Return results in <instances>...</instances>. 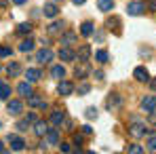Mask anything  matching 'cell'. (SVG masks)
Returning <instances> with one entry per match:
<instances>
[{
  "label": "cell",
  "mask_w": 156,
  "mask_h": 154,
  "mask_svg": "<svg viewBox=\"0 0 156 154\" xmlns=\"http://www.w3.org/2000/svg\"><path fill=\"white\" fill-rule=\"evenodd\" d=\"M6 110H9V114L17 116V114L23 112V103L19 102V99H6Z\"/></svg>",
  "instance_id": "obj_4"
},
{
  "label": "cell",
  "mask_w": 156,
  "mask_h": 154,
  "mask_svg": "<svg viewBox=\"0 0 156 154\" xmlns=\"http://www.w3.org/2000/svg\"><path fill=\"white\" fill-rule=\"evenodd\" d=\"M127 152H131V154H141V152H144V148H141V146H137V144H131V146H127Z\"/></svg>",
  "instance_id": "obj_31"
},
{
  "label": "cell",
  "mask_w": 156,
  "mask_h": 154,
  "mask_svg": "<svg viewBox=\"0 0 156 154\" xmlns=\"http://www.w3.org/2000/svg\"><path fill=\"white\" fill-rule=\"evenodd\" d=\"M0 70H2V68H0Z\"/></svg>",
  "instance_id": "obj_48"
},
{
  "label": "cell",
  "mask_w": 156,
  "mask_h": 154,
  "mask_svg": "<svg viewBox=\"0 0 156 154\" xmlns=\"http://www.w3.org/2000/svg\"><path fill=\"white\" fill-rule=\"evenodd\" d=\"M9 144H11V150H15V152H21L26 148V141L19 135H9Z\"/></svg>",
  "instance_id": "obj_6"
},
{
  "label": "cell",
  "mask_w": 156,
  "mask_h": 154,
  "mask_svg": "<svg viewBox=\"0 0 156 154\" xmlns=\"http://www.w3.org/2000/svg\"><path fill=\"white\" fill-rule=\"evenodd\" d=\"M0 84H2V82H0Z\"/></svg>",
  "instance_id": "obj_49"
},
{
  "label": "cell",
  "mask_w": 156,
  "mask_h": 154,
  "mask_svg": "<svg viewBox=\"0 0 156 154\" xmlns=\"http://www.w3.org/2000/svg\"><path fill=\"white\" fill-rule=\"evenodd\" d=\"M40 76H42V74H40V70H36V68H30V70L26 72L27 82H38V80H40Z\"/></svg>",
  "instance_id": "obj_16"
},
{
  "label": "cell",
  "mask_w": 156,
  "mask_h": 154,
  "mask_svg": "<svg viewBox=\"0 0 156 154\" xmlns=\"http://www.w3.org/2000/svg\"><path fill=\"white\" fill-rule=\"evenodd\" d=\"M17 93H19L21 97H30V95H32V87H30V82H19V84H17Z\"/></svg>",
  "instance_id": "obj_15"
},
{
  "label": "cell",
  "mask_w": 156,
  "mask_h": 154,
  "mask_svg": "<svg viewBox=\"0 0 156 154\" xmlns=\"http://www.w3.org/2000/svg\"><path fill=\"white\" fill-rule=\"evenodd\" d=\"M95 78H97V80H104V72H101V70H97V72H95Z\"/></svg>",
  "instance_id": "obj_41"
},
{
  "label": "cell",
  "mask_w": 156,
  "mask_h": 154,
  "mask_svg": "<svg viewBox=\"0 0 156 154\" xmlns=\"http://www.w3.org/2000/svg\"><path fill=\"white\" fill-rule=\"evenodd\" d=\"M47 131H49L47 123H42V120H36V123H34V133H36L38 137H42V135H44Z\"/></svg>",
  "instance_id": "obj_18"
},
{
  "label": "cell",
  "mask_w": 156,
  "mask_h": 154,
  "mask_svg": "<svg viewBox=\"0 0 156 154\" xmlns=\"http://www.w3.org/2000/svg\"><path fill=\"white\" fill-rule=\"evenodd\" d=\"M82 133H84V135H91V133H93V129L89 127V125H84V127H82Z\"/></svg>",
  "instance_id": "obj_40"
},
{
  "label": "cell",
  "mask_w": 156,
  "mask_h": 154,
  "mask_svg": "<svg viewBox=\"0 0 156 154\" xmlns=\"http://www.w3.org/2000/svg\"><path fill=\"white\" fill-rule=\"evenodd\" d=\"M141 110H144V112L156 110V95H146V97L141 99Z\"/></svg>",
  "instance_id": "obj_7"
},
{
  "label": "cell",
  "mask_w": 156,
  "mask_h": 154,
  "mask_svg": "<svg viewBox=\"0 0 156 154\" xmlns=\"http://www.w3.org/2000/svg\"><path fill=\"white\" fill-rule=\"evenodd\" d=\"M91 91V84H87V82H82L80 87H78V95H84V93H89Z\"/></svg>",
  "instance_id": "obj_33"
},
{
  "label": "cell",
  "mask_w": 156,
  "mask_h": 154,
  "mask_svg": "<svg viewBox=\"0 0 156 154\" xmlns=\"http://www.w3.org/2000/svg\"><path fill=\"white\" fill-rule=\"evenodd\" d=\"M53 59V51L51 49H40L38 55H36V61H40V63H49Z\"/></svg>",
  "instance_id": "obj_12"
},
{
  "label": "cell",
  "mask_w": 156,
  "mask_h": 154,
  "mask_svg": "<svg viewBox=\"0 0 156 154\" xmlns=\"http://www.w3.org/2000/svg\"><path fill=\"white\" fill-rule=\"evenodd\" d=\"M0 152H6V148H4V144L0 141Z\"/></svg>",
  "instance_id": "obj_47"
},
{
  "label": "cell",
  "mask_w": 156,
  "mask_h": 154,
  "mask_svg": "<svg viewBox=\"0 0 156 154\" xmlns=\"http://www.w3.org/2000/svg\"><path fill=\"white\" fill-rule=\"evenodd\" d=\"M133 76H135V80H139V82H148V80H150V72H148L144 66H139V68L133 70Z\"/></svg>",
  "instance_id": "obj_8"
},
{
  "label": "cell",
  "mask_w": 156,
  "mask_h": 154,
  "mask_svg": "<svg viewBox=\"0 0 156 154\" xmlns=\"http://www.w3.org/2000/svg\"><path fill=\"white\" fill-rule=\"evenodd\" d=\"M95 59H97L99 63H108L110 55H108V51H104V49H101V51H97V53H95Z\"/></svg>",
  "instance_id": "obj_27"
},
{
  "label": "cell",
  "mask_w": 156,
  "mask_h": 154,
  "mask_svg": "<svg viewBox=\"0 0 156 154\" xmlns=\"http://www.w3.org/2000/svg\"><path fill=\"white\" fill-rule=\"evenodd\" d=\"M74 42H76V34H74V32H66V34L61 36V45L68 47V45H74Z\"/></svg>",
  "instance_id": "obj_23"
},
{
  "label": "cell",
  "mask_w": 156,
  "mask_h": 154,
  "mask_svg": "<svg viewBox=\"0 0 156 154\" xmlns=\"http://www.w3.org/2000/svg\"><path fill=\"white\" fill-rule=\"evenodd\" d=\"M93 32H95V26H93L91 21H84V23L80 26V34H82V36H91Z\"/></svg>",
  "instance_id": "obj_24"
},
{
  "label": "cell",
  "mask_w": 156,
  "mask_h": 154,
  "mask_svg": "<svg viewBox=\"0 0 156 154\" xmlns=\"http://www.w3.org/2000/svg\"><path fill=\"white\" fill-rule=\"evenodd\" d=\"M27 0H13V4H26Z\"/></svg>",
  "instance_id": "obj_42"
},
{
  "label": "cell",
  "mask_w": 156,
  "mask_h": 154,
  "mask_svg": "<svg viewBox=\"0 0 156 154\" xmlns=\"http://www.w3.org/2000/svg\"><path fill=\"white\" fill-rule=\"evenodd\" d=\"M146 131H148V129H146V123H139L137 118H133V120H131L129 133L133 135V137H144V135H146Z\"/></svg>",
  "instance_id": "obj_2"
},
{
  "label": "cell",
  "mask_w": 156,
  "mask_h": 154,
  "mask_svg": "<svg viewBox=\"0 0 156 154\" xmlns=\"http://www.w3.org/2000/svg\"><path fill=\"white\" fill-rule=\"evenodd\" d=\"M72 2H74V4H84L87 0H72Z\"/></svg>",
  "instance_id": "obj_46"
},
{
  "label": "cell",
  "mask_w": 156,
  "mask_h": 154,
  "mask_svg": "<svg viewBox=\"0 0 156 154\" xmlns=\"http://www.w3.org/2000/svg\"><path fill=\"white\" fill-rule=\"evenodd\" d=\"M19 72H21V66L17 63V61H11L9 66H6V74L11 78H15V76H19Z\"/></svg>",
  "instance_id": "obj_13"
},
{
  "label": "cell",
  "mask_w": 156,
  "mask_h": 154,
  "mask_svg": "<svg viewBox=\"0 0 156 154\" xmlns=\"http://www.w3.org/2000/svg\"><path fill=\"white\" fill-rule=\"evenodd\" d=\"M30 32H32V26H30V23H19V26H17V34H21V36H26Z\"/></svg>",
  "instance_id": "obj_29"
},
{
  "label": "cell",
  "mask_w": 156,
  "mask_h": 154,
  "mask_svg": "<svg viewBox=\"0 0 156 154\" xmlns=\"http://www.w3.org/2000/svg\"><path fill=\"white\" fill-rule=\"evenodd\" d=\"M42 13H44V17L53 19V17H57L59 6H57V4H53V2H47V4H44V9H42Z\"/></svg>",
  "instance_id": "obj_10"
},
{
  "label": "cell",
  "mask_w": 156,
  "mask_h": 154,
  "mask_svg": "<svg viewBox=\"0 0 156 154\" xmlns=\"http://www.w3.org/2000/svg\"><path fill=\"white\" fill-rule=\"evenodd\" d=\"M44 146H59V131L57 129H49L44 133V141L40 144V148L44 150Z\"/></svg>",
  "instance_id": "obj_1"
},
{
  "label": "cell",
  "mask_w": 156,
  "mask_h": 154,
  "mask_svg": "<svg viewBox=\"0 0 156 154\" xmlns=\"http://www.w3.org/2000/svg\"><path fill=\"white\" fill-rule=\"evenodd\" d=\"M150 9H152V11H156V0H152V2H150Z\"/></svg>",
  "instance_id": "obj_43"
},
{
  "label": "cell",
  "mask_w": 156,
  "mask_h": 154,
  "mask_svg": "<svg viewBox=\"0 0 156 154\" xmlns=\"http://www.w3.org/2000/svg\"><path fill=\"white\" fill-rule=\"evenodd\" d=\"M51 76L57 78V80H61V78L66 76V68H63V66H53L51 68Z\"/></svg>",
  "instance_id": "obj_21"
},
{
  "label": "cell",
  "mask_w": 156,
  "mask_h": 154,
  "mask_svg": "<svg viewBox=\"0 0 156 154\" xmlns=\"http://www.w3.org/2000/svg\"><path fill=\"white\" fill-rule=\"evenodd\" d=\"M120 103H122L120 95H118V93H112V95L108 97L105 106H108V110H118V108H120Z\"/></svg>",
  "instance_id": "obj_9"
},
{
  "label": "cell",
  "mask_w": 156,
  "mask_h": 154,
  "mask_svg": "<svg viewBox=\"0 0 156 154\" xmlns=\"http://www.w3.org/2000/svg\"><path fill=\"white\" fill-rule=\"evenodd\" d=\"M84 116H87L89 120H93V118H97V108H87V112H84Z\"/></svg>",
  "instance_id": "obj_32"
},
{
  "label": "cell",
  "mask_w": 156,
  "mask_h": 154,
  "mask_svg": "<svg viewBox=\"0 0 156 154\" xmlns=\"http://www.w3.org/2000/svg\"><path fill=\"white\" fill-rule=\"evenodd\" d=\"M27 106H32V108H40V110H44V108H47V102H44V99H40L38 95H34V93H32V95L27 97Z\"/></svg>",
  "instance_id": "obj_11"
},
{
  "label": "cell",
  "mask_w": 156,
  "mask_h": 154,
  "mask_svg": "<svg viewBox=\"0 0 156 154\" xmlns=\"http://www.w3.org/2000/svg\"><path fill=\"white\" fill-rule=\"evenodd\" d=\"M26 120H27V123H30V125H34V123H36L38 118H36V114H34V112H30V114H27V116H26Z\"/></svg>",
  "instance_id": "obj_37"
},
{
  "label": "cell",
  "mask_w": 156,
  "mask_h": 154,
  "mask_svg": "<svg viewBox=\"0 0 156 154\" xmlns=\"http://www.w3.org/2000/svg\"><path fill=\"white\" fill-rule=\"evenodd\" d=\"M82 141H84V137H82V135H78V133H74V144H76V146H80Z\"/></svg>",
  "instance_id": "obj_38"
},
{
  "label": "cell",
  "mask_w": 156,
  "mask_h": 154,
  "mask_svg": "<svg viewBox=\"0 0 156 154\" xmlns=\"http://www.w3.org/2000/svg\"><path fill=\"white\" fill-rule=\"evenodd\" d=\"M63 120H66V114H63L61 110H55V112L51 114V123L55 125V127H59V125H61Z\"/></svg>",
  "instance_id": "obj_17"
},
{
  "label": "cell",
  "mask_w": 156,
  "mask_h": 154,
  "mask_svg": "<svg viewBox=\"0 0 156 154\" xmlns=\"http://www.w3.org/2000/svg\"><path fill=\"white\" fill-rule=\"evenodd\" d=\"M76 57H78V61H87V59L91 57V47H89V45H82V47L78 49Z\"/></svg>",
  "instance_id": "obj_14"
},
{
  "label": "cell",
  "mask_w": 156,
  "mask_h": 154,
  "mask_svg": "<svg viewBox=\"0 0 156 154\" xmlns=\"http://www.w3.org/2000/svg\"><path fill=\"white\" fill-rule=\"evenodd\" d=\"M32 49H34V40H32V38H26V40L19 42V51L21 53H30Z\"/></svg>",
  "instance_id": "obj_22"
},
{
  "label": "cell",
  "mask_w": 156,
  "mask_h": 154,
  "mask_svg": "<svg viewBox=\"0 0 156 154\" xmlns=\"http://www.w3.org/2000/svg\"><path fill=\"white\" fill-rule=\"evenodd\" d=\"M59 59H61V61H72V59H74V53L66 47V49H61V51H59Z\"/></svg>",
  "instance_id": "obj_26"
},
{
  "label": "cell",
  "mask_w": 156,
  "mask_h": 154,
  "mask_svg": "<svg viewBox=\"0 0 156 154\" xmlns=\"http://www.w3.org/2000/svg\"><path fill=\"white\" fill-rule=\"evenodd\" d=\"M0 6H9V0H0Z\"/></svg>",
  "instance_id": "obj_45"
},
{
  "label": "cell",
  "mask_w": 156,
  "mask_h": 154,
  "mask_svg": "<svg viewBox=\"0 0 156 154\" xmlns=\"http://www.w3.org/2000/svg\"><path fill=\"white\" fill-rule=\"evenodd\" d=\"M87 74H89V66H87V61H80V66L74 70V76L76 78H84Z\"/></svg>",
  "instance_id": "obj_19"
},
{
  "label": "cell",
  "mask_w": 156,
  "mask_h": 154,
  "mask_svg": "<svg viewBox=\"0 0 156 154\" xmlns=\"http://www.w3.org/2000/svg\"><path fill=\"white\" fill-rule=\"evenodd\" d=\"M17 129H19V131H27V129H30V123H27L26 118H21V120L17 123Z\"/></svg>",
  "instance_id": "obj_34"
},
{
  "label": "cell",
  "mask_w": 156,
  "mask_h": 154,
  "mask_svg": "<svg viewBox=\"0 0 156 154\" xmlns=\"http://www.w3.org/2000/svg\"><path fill=\"white\" fill-rule=\"evenodd\" d=\"M11 97V87L9 84H0V99H9Z\"/></svg>",
  "instance_id": "obj_28"
},
{
  "label": "cell",
  "mask_w": 156,
  "mask_h": 154,
  "mask_svg": "<svg viewBox=\"0 0 156 154\" xmlns=\"http://www.w3.org/2000/svg\"><path fill=\"white\" fill-rule=\"evenodd\" d=\"M150 116H148V123L150 125H156V110H152V112H148Z\"/></svg>",
  "instance_id": "obj_36"
},
{
  "label": "cell",
  "mask_w": 156,
  "mask_h": 154,
  "mask_svg": "<svg viewBox=\"0 0 156 154\" xmlns=\"http://www.w3.org/2000/svg\"><path fill=\"white\" fill-rule=\"evenodd\" d=\"M47 30H49V34H59V32H63V21H53Z\"/></svg>",
  "instance_id": "obj_25"
},
{
  "label": "cell",
  "mask_w": 156,
  "mask_h": 154,
  "mask_svg": "<svg viewBox=\"0 0 156 154\" xmlns=\"http://www.w3.org/2000/svg\"><path fill=\"white\" fill-rule=\"evenodd\" d=\"M146 150H150V152H156V135H152V137L146 141Z\"/></svg>",
  "instance_id": "obj_30"
},
{
  "label": "cell",
  "mask_w": 156,
  "mask_h": 154,
  "mask_svg": "<svg viewBox=\"0 0 156 154\" xmlns=\"http://www.w3.org/2000/svg\"><path fill=\"white\" fill-rule=\"evenodd\" d=\"M59 150L61 152H70V144H59Z\"/></svg>",
  "instance_id": "obj_39"
},
{
  "label": "cell",
  "mask_w": 156,
  "mask_h": 154,
  "mask_svg": "<svg viewBox=\"0 0 156 154\" xmlns=\"http://www.w3.org/2000/svg\"><path fill=\"white\" fill-rule=\"evenodd\" d=\"M150 87H152V89L156 91V78H154V80H150Z\"/></svg>",
  "instance_id": "obj_44"
},
{
  "label": "cell",
  "mask_w": 156,
  "mask_h": 154,
  "mask_svg": "<svg viewBox=\"0 0 156 154\" xmlns=\"http://www.w3.org/2000/svg\"><path fill=\"white\" fill-rule=\"evenodd\" d=\"M57 93L63 95V97H68V95L74 93V84H72L70 80H59V84H57Z\"/></svg>",
  "instance_id": "obj_3"
},
{
  "label": "cell",
  "mask_w": 156,
  "mask_h": 154,
  "mask_svg": "<svg viewBox=\"0 0 156 154\" xmlns=\"http://www.w3.org/2000/svg\"><path fill=\"white\" fill-rule=\"evenodd\" d=\"M9 55H13V51L9 47H0V57H9Z\"/></svg>",
  "instance_id": "obj_35"
},
{
  "label": "cell",
  "mask_w": 156,
  "mask_h": 154,
  "mask_svg": "<svg viewBox=\"0 0 156 154\" xmlns=\"http://www.w3.org/2000/svg\"><path fill=\"white\" fill-rule=\"evenodd\" d=\"M146 11V4L141 2V0H135V2H131L129 6H127V13L133 15V17H137V15H141Z\"/></svg>",
  "instance_id": "obj_5"
},
{
  "label": "cell",
  "mask_w": 156,
  "mask_h": 154,
  "mask_svg": "<svg viewBox=\"0 0 156 154\" xmlns=\"http://www.w3.org/2000/svg\"><path fill=\"white\" fill-rule=\"evenodd\" d=\"M97 6H99V11L110 13V11L114 9V0H97Z\"/></svg>",
  "instance_id": "obj_20"
}]
</instances>
